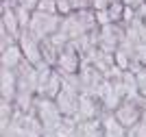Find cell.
<instances>
[{"label":"cell","instance_id":"1","mask_svg":"<svg viewBox=\"0 0 146 137\" xmlns=\"http://www.w3.org/2000/svg\"><path fill=\"white\" fill-rule=\"evenodd\" d=\"M61 18L59 13H42V11H33V18H31V24H29V30L42 42L46 37L55 35L57 30L61 28Z\"/></svg>","mask_w":146,"mask_h":137},{"label":"cell","instance_id":"2","mask_svg":"<svg viewBox=\"0 0 146 137\" xmlns=\"http://www.w3.org/2000/svg\"><path fill=\"white\" fill-rule=\"evenodd\" d=\"M18 44H20L22 52H24V59L29 61V63H33L35 68L46 66V61H44V57H42V42H39L29 28H22V33H20V37H18Z\"/></svg>","mask_w":146,"mask_h":137},{"label":"cell","instance_id":"3","mask_svg":"<svg viewBox=\"0 0 146 137\" xmlns=\"http://www.w3.org/2000/svg\"><path fill=\"white\" fill-rule=\"evenodd\" d=\"M79 76H81V89L83 94H90L96 98L98 96V89L105 81V74L98 68H94L90 61H83L81 59V70H79Z\"/></svg>","mask_w":146,"mask_h":137},{"label":"cell","instance_id":"4","mask_svg":"<svg viewBox=\"0 0 146 137\" xmlns=\"http://www.w3.org/2000/svg\"><path fill=\"white\" fill-rule=\"evenodd\" d=\"M142 111H144V107L137 105L135 100H122L116 107L113 115H116V120L127 128V131H131V128L142 120Z\"/></svg>","mask_w":146,"mask_h":137},{"label":"cell","instance_id":"5","mask_svg":"<svg viewBox=\"0 0 146 137\" xmlns=\"http://www.w3.org/2000/svg\"><path fill=\"white\" fill-rule=\"evenodd\" d=\"M103 111H105V109H103V105H100L98 98H94V96L83 94V91H81V96H79V109H76V113H74V120H76V122L94 120V118H100Z\"/></svg>","mask_w":146,"mask_h":137},{"label":"cell","instance_id":"6","mask_svg":"<svg viewBox=\"0 0 146 137\" xmlns=\"http://www.w3.org/2000/svg\"><path fill=\"white\" fill-rule=\"evenodd\" d=\"M57 70L61 74H76L81 70V52L72 44H68L63 50L59 52V59H57Z\"/></svg>","mask_w":146,"mask_h":137},{"label":"cell","instance_id":"7","mask_svg":"<svg viewBox=\"0 0 146 137\" xmlns=\"http://www.w3.org/2000/svg\"><path fill=\"white\" fill-rule=\"evenodd\" d=\"M15 94H18V74H15V70L0 68V98L13 102Z\"/></svg>","mask_w":146,"mask_h":137},{"label":"cell","instance_id":"8","mask_svg":"<svg viewBox=\"0 0 146 137\" xmlns=\"http://www.w3.org/2000/svg\"><path fill=\"white\" fill-rule=\"evenodd\" d=\"M0 18H2V26L0 28H5V30H9L15 39L20 37V33H22V26H20V22H18V15H15V9H13L9 2H5L2 0V9H0Z\"/></svg>","mask_w":146,"mask_h":137},{"label":"cell","instance_id":"9","mask_svg":"<svg viewBox=\"0 0 146 137\" xmlns=\"http://www.w3.org/2000/svg\"><path fill=\"white\" fill-rule=\"evenodd\" d=\"M100 120H103V133H105V137H129V131L118 122L116 115L111 113V111H103Z\"/></svg>","mask_w":146,"mask_h":137},{"label":"cell","instance_id":"10","mask_svg":"<svg viewBox=\"0 0 146 137\" xmlns=\"http://www.w3.org/2000/svg\"><path fill=\"white\" fill-rule=\"evenodd\" d=\"M2 61H0V68H9V70H18V66L24 61V52L20 44H13L9 48H2Z\"/></svg>","mask_w":146,"mask_h":137},{"label":"cell","instance_id":"11","mask_svg":"<svg viewBox=\"0 0 146 137\" xmlns=\"http://www.w3.org/2000/svg\"><path fill=\"white\" fill-rule=\"evenodd\" d=\"M61 87H63V74H61L57 68H52L50 76L46 78V85H44L42 89H39V94H37V96H46V98H57V94L61 91Z\"/></svg>","mask_w":146,"mask_h":137},{"label":"cell","instance_id":"12","mask_svg":"<svg viewBox=\"0 0 146 137\" xmlns=\"http://www.w3.org/2000/svg\"><path fill=\"white\" fill-rule=\"evenodd\" d=\"M59 48L52 44V39L50 37H46V39H42V57H44V61L48 63V66H52L55 68L57 66V59H59Z\"/></svg>","mask_w":146,"mask_h":137},{"label":"cell","instance_id":"13","mask_svg":"<svg viewBox=\"0 0 146 137\" xmlns=\"http://www.w3.org/2000/svg\"><path fill=\"white\" fill-rule=\"evenodd\" d=\"M74 131H76V120L74 118H63L59 120V124H57V131H55V137H72Z\"/></svg>","mask_w":146,"mask_h":137},{"label":"cell","instance_id":"14","mask_svg":"<svg viewBox=\"0 0 146 137\" xmlns=\"http://www.w3.org/2000/svg\"><path fill=\"white\" fill-rule=\"evenodd\" d=\"M131 70L135 72V78H137V91H140V96L146 100V66H137V63H133Z\"/></svg>","mask_w":146,"mask_h":137},{"label":"cell","instance_id":"15","mask_svg":"<svg viewBox=\"0 0 146 137\" xmlns=\"http://www.w3.org/2000/svg\"><path fill=\"white\" fill-rule=\"evenodd\" d=\"M124 9H127V5L124 2H111L109 7H107V11H109V18L113 24H120L122 18H124Z\"/></svg>","mask_w":146,"mask_h":137},{"label":"cell","instance_id":"16","mask_svg":"<svg viewBox=\"0 0 146 137\" xmlns=\"http://www.w3.org/2000/svg\"><path fill=\"white\" fill-rule=\"evenodd\" d=\"M13 9H15V15H18L20 26H22V28H29L31 18H33V11H31L29 7H24V5H15Z\"/></svg>","mask_w":146,"mask_h":137},{"label":"cell","instance_id":"17","mask_svg":"<svg viewBox=\"0 0 146 137\" xmlns=\"http://www.w3.org/2000/svg\"><path fill=\"white\" fill-rule=\"evenodd\" d=\"M72 11H74V7H72V0H57V13H59L61 18L70 15Z\"/></svg>","mask_w":146,"mask_h":137},{"label":"cell","instance_id":"18","mask_svg":"<svg viewBox=\"0 0 146 137\" xmlns=\"http://www.w3.org/2000/svg\"><path fill=\"white\" fill-rule=\"evenodd\" d=\"M35 11H42V13H57V0H39Z\"/></svg>","mask_w":146,"mask_h":137},{"label":"cell","instance_id":"19","mask_svg":"<svg viewBox=\"0 0 146 137\" xmlns=\"http://www.w3.org/2000/svg\"><path fill=\"white\" fill-rule=\"evenodd\" d=\"M129 133H131L133 137H146V120L142 118V120H140V122H137V124H135Z\"/></svg>","mask_w":146,"mask_h":137},{"label":"cell","instance_id":"20","mask_svg":"<svg viewBox=\"0 0 146 137\" xmlns=\"http://www.w3.org/2000/svg\"><path fill=\"white\" fill-rule=\"evenodd\" d=\"M94 13H96V22H98V26L111 24V18H109V11H107V9H103V11H94Z\"/></svg>","mask_w":146,"mask_h":137},{"label":"cell","instance_id":"21","mask_svg":"<svg viewBox=\"0 0 146 137\" xmlns=\"http://www.w3.org/2000/svg\"><path fill=\"white\" fill-rule=\"evenodd\" d=\"M74 11H85V9H92V0H72Z\"/></svg>","mask_w":146,"mask_h":137},{"label":"cell","instance_id":"22","mask_svg":"<svg viewBox=\"0 0 146 137\" xmlns=\"http://www.w3.org/2000/svg\"><path fill=\"white\" fill-rule=\"evenodd\" d=\"M109 7V0H92V9L94 11H103Z\"/></svg>","mask_w":146,"mask_h":137},{"label":"cell","instance_id":"23","mask_svg":"<svg viewBox=\"0 0 146 137\" xmlns=\"http://www.w3.org/2000/svg\"><path fill=\"white\" fill-rule=\"evenodd\" d=\"M122 2H124L127 7H131V9H137V7H142V5H144L146 0H122Z\"/></svg>","mask_w":146,"mask_h":137},{"label":"cell","instance_id":"24","mask_svg":"<svg viewBox=\"0 0 146 137\" xmlns=\"http://www.w3.org/2000/svg\"><path fill=\"white\" fill-rule=\"evenodd\" d=\"M20 2H22L24 7H29L31 11H35V9H37V5H39V0H20Z\"/></svg>","mask_w":146,"mask_h":137},{"label":"cell","instance_id":"25","mask_svg":"<svg viewBox=\"0 0 146 137\" xmlns=\"http://www.w3.org/2000/svg\"><path fill=\"white\" fill-rule=\"evenodd\" d=\"M129 137H133V135H131V133H129Z\"/></svg>","mask_w":146,"mask_h":137}]
</instances>
